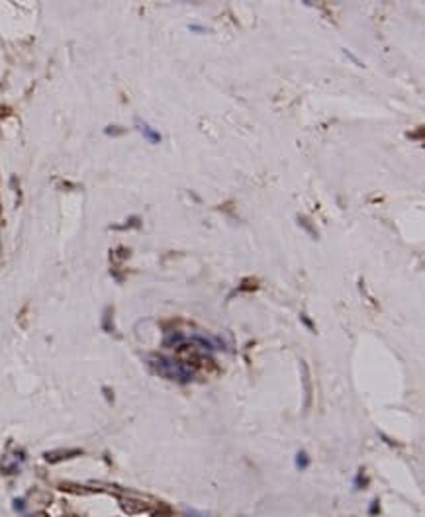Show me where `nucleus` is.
I'll use <instances>...</instances> for the list:
<instances>
[{"instance_id": "1", "label": "nucleus", "mask_w": 425, "mask_h": 517, "mask_svg": "<svg viewBox=\"0 0 425 517\" xmlns=\"http://www.w3.org/2000/svg\"><path fill=\"white\" fill-rule=\"evenodd\" d=\"M151 368L163 376V378H169V380H176V382H190L194 380V372L192 368H188L186 364L182 362H176L172 358H167V356H161V354H155L151 356Z\"/></svg>"}, {"instance_id": "2", "label": "nucleus", "mask_w": 425, "mask_h": 517, "mask_svg": "<svg viewBox=\"0 0 425 517\" xmlns=\"http://www.w3.org/2000/svg\"><path fill=\"white\" fill-rule=\"evenodd\" d=\"M138 126H140L138 130L142 132L143 137H145L149 143H159V141H161V134H159V132H155L151 126H147V124H145V122H142V120H138Z\"/></svg>"}, {"instance_id": "3", "label": "nucleus", "mask_w": 425, "mask_h": 517, "mask_svg": "<svg viewBox=\"0 0 425 517\" xmlns=\"http://www.w3.org/2000/svg\"><path fill=\"white\" fill-rule=\"evenodd\" d=\"M73 455H81V451H51V453H45L43 457L47 463H59V461L71 459Z\"/></svg>"}, {"instance_id": "4", "label": "nucleus", "mask_w": 425, "mask_h": 517, "mask_svg": "<svg viewBox=\"0 0 425 517\" xmlns=\"http://www.w3.org/2000/svg\"><path fill=\"white\" fill-rule=\"evenodd\" d=\"M308 464H310V459H308V455H306L304 451H300V453L296 455V468H298V470H304Z\"/></svg>"}, {"instance_id": "5", "label": "nucleus", "mask_w": 425, "mask_h": 517, "mask_svg": "<svg viewBox=\"0 0 425 517\" xmlns=\"http://www.w3.org/2000/svg\"><path fill=\"white\" fill-rule=\"evenodd\" d=\"M184 514H186V517H210L208 514H202V512H194V510H190V508H186V510H184Z\"/></svg>"}, {"instance_id": "6", "label": "nucleus", "mask_w": 425, "mask_h": 517, "mask_svg": "<svg viewBox=\"0 0 425 517\" xmlns=\"http://www.w3.org/2000/svg\"><path fill=\"white\" fill-rule=\"evenodd\" d=\"M188 27H190V29H192V31H204V33H206V31H208V27H206V26H194V24H190V26H188Z\"/></svg>"}]
</instances>
